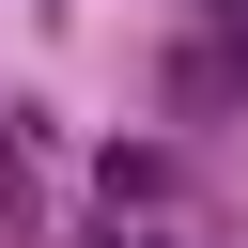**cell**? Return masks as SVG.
<instances>
[{
  "label": "cell",
  "mask_w": 248,
  "mask_h": 248,
  "mask_svg": "<svg viewBox=\"0 0 248 248\" xmlns=\"http://www.w3.org/2000/svg\"><path fill=\"white\" fill-rule=\"evenodd\" d=\"M108 248H155V232H108Z\"/></svg>",
  "instance_id": "6da1fadb"
}]
</instances>
